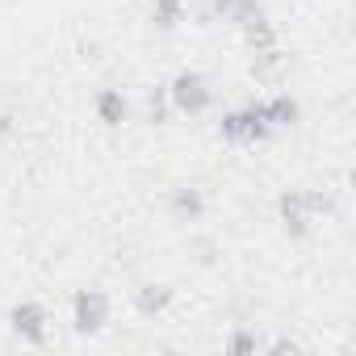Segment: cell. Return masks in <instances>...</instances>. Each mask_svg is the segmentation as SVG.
Segmentation results:
<instances>
[{"label": "cell", "mask_w": 356, "mask_h": 356, "mask_svg": "<svg viewBox=\"0 0 356 356\" xmlns=\"http://www.w3.org/2000/svg\"><path fill=\"white\" fill-rule=\"evenodd\" d=\"M109 314H113V302H109L105 289H80L72 298V327H76V335H101Z\"/></svg>", "instance_id": "obj_1"}, {"label": "cell", "mask_w": 356, "mask_h": 356, "mask_svg": "<svg viewBox=\"0 0 356 356\" xmlns=\"http://www.w3.org/2000/svg\"><path fill=\"white\" fill-rule=\"evenodd\" d=\"M168 101L181 113H206L214 105V88H210V80L202 72H181L168 84Z\"/></svg>", "instance_id": "obj_2"}, {"label": "cell", "mask_w": 356, "mask_h": 356, "mask_svg": "<svg viewBox=\"0 0 356 356\" xmlns=\"http://www.w3.org/2000/svg\"><path fill=\"white\" fill-rule=\"evenodd\" d=\"M218 134L227 138V143H260V138H268L273 134V126H268V118H264V109H260V101H252L248 109H235V113H227L222 122H218Z\"/></svg>", "instance_id": "obj_3"}, {"label": "cell", "mask_w": 356, "mask_h": 356, "mask_svg": "<svg viewBox=\"0 0 356 356\" xmlns=\"http://www.w3.org/2000/svg\"><path fill=\"white\" fill-rule=\"evenodd\" d=\"M9 327H13L17 339H26V343H34V348L47 343V310H42L38 302H17V306L9 310Z\"/></svg>", "instance_id": "obj_4"}, {"label": "cell", "mask_w": 356, "mask_h": 356, "mask_svg": "<svg viewBox=\"0 0 356 356\" xmlns=\"http://www.w3.org/2000/svg\"><path fill=\"white\" fill-rule=\"evenodd\" d=\"M277 210H281V222H285V231L293 235V239H306L310 235V210H306V202H302V189H289V193H281V202H277Z\"/></svg>", "instance_id": "obj_5"}, {"label": "cell", "mask_w": 356, "mask_h": 356, "mask_svg": "<svg viewBox=\"0 0 356 356\" xmlns=\"http://www.w3.org/2000/svg\"><path fill=\"white\" fill-rule=\"evenodd\" d=\"M172 298H176L172 285H143V289H134V310L143 318H155V314H163L172 306Z\"/></svg>", "instance_id": "obj_6"}, {"label": "cell", "mask_w": 356, "mask_h": 356, "mask_svg": "<svg viewBox=\"0 0 356 356\" xmlns=\"http://www.w3.org/2000/svg\"><path fill=\"white\" fill-rule=\"evenodd\" d=\"M260 109H264V118H268L273 130H277V126H298V118H302V105H298L289 92H277V97L260 101Z\"/></svg>", "instance_id": "obj_7"}, {"label": "cell", "mask_w": 356, "mask_h": 356, "mask_svg": "<svg viewBox=\"0 0 356 356\" xmlns=\"http://www.w3.org/2000/svg\"><path fill=\"white\" fill-rule=\"evenodd\" d=\"M97 122L101 126H122L126 118H130V105H126V97L118 92V88H105V92H97Z\"/></svg>", "instance_id": "obj_8"}, {"label": "cell", "mask_w": 356, "mask_h": 356, "mask_svg": "<svg viewBox=\"0 0 356 356\" xmlns=\"http://www.w3.org/2000/svg\"><path fill=\"white\" fill-rule=\"evenodd\" d=\"M168 206H172V214L181 218V222H197V218L206 214L202 189H189V185H185V189H172V202H168Z\"/></svg>", "instance_id": "obj_9"}, {"label": "cell", "mask_w": 356, "mask_h": 356, "mask_svg": "<svg viewBox=\"0 0 356 356\" xmlns=\"http://www.w3.org/2000/svg\"><path fill=\"white\" fill-rule=\"evenodd\" d=\"M151 17H155L159 30H176V26L185 22V0H155V5H151Z\"/></svg>", "instance_id": "obj_10"}, {"label": "cell", "mask_w": 356, "mask_h": 356, "mask_svg": "<svg viewBox=\"0 0 356 356\" xmlns=\"http://www.w3.org/2000/svg\"><path fill=\"white\" fill-rule=\"evenodd\" d=\"M281 67H285V55H281L277 47H268V51H256V59H252V76H256V80H273Z\"/></svg>", "instance_id": "obj_11"}, {"label": "cell", "mask_w": 356, "mask_h": 356, "mask_svg": "<svg viewBox=\"0 0 356 356\" xmlns=\"http://www.w3.org/2000/svg\"><path fill=\"white\" fill-rule=\"evenodd\" d=\"M227 352H231V356H252V352H260L256 331H252V327H235L231 339H227Z\"/></svg>", "instance_id": "obj_12"}, {"label": "cell", "mask_w": 356, "mask_h": 356, "mask_svg": "<svg viewBox=\"0 0 356 356\" xmlns=\"http://www.w3.org/2000/svg\"><path fill=\"white\" fill-rule=\"evenodd\" d=\"M147 109H151V122H168V88H155L147 97Z\"/></svg>", "instance_id": "obj_13"}]
</instances>
